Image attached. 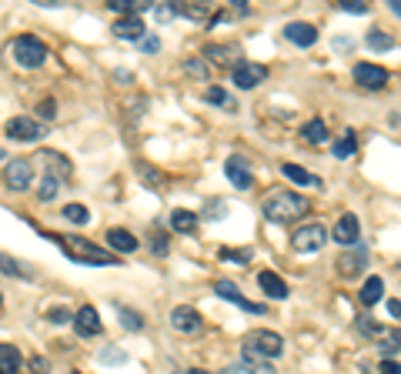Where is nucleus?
Returning a JSON list of instances; mask_svg holds the SVG:
<instances>
[{"label": "nucleus", "mask_w": 401, "mask_h": 374, "mask_svg": "<svg viewBox=\"0 0 401 374\" xmlns=\"http://www.w3.org/2000/svg\"><path fill=\"white\" fill-rule=\"evenodd\" d=\"M264 218L274 220V224H291V220L304 218L311 210V201L304 194H294V191H274L271 198H264Z\"/></svg>", "instance_id": "f257e3e1"}, {"label": "nucleus", "mask_w": 401, "mask_h": 374, "mask_svg": "<svg viewBox=\"0 0 401 374\" xmlns=\"http://www.w3.org/2000/svg\"><path fill=\"white\" fill-rule=\"evenodd\" d=\"M51 241L61 244V251L71 257V261H77V265H118V254L104 251V247H98V244L84 241V237H57V234L43 231Z\"/></svg>", "instance_id": "f03ea898"}, {"label": "nucleus", "mask_w": 401, "mask_h": 374, "mask_svg": "<svg viewBox=\"0 0 401 374\" xmlns=\"http://www.w3.org/2000/svg\"><path fill=\"white\" fill-rule=\"evenodd\" d=\"M244 354L251 358H261V361H271V358H281L284 354V338L274 334V331H251L244 334Z\"/></svg>", "instance_id": "7ed1b4c3"}, {"label": "nucleus", "mask_w": 401, "mask_h": 374, "mask_svg": "<svg viewBox=\"0 0 401 374\" xmlns=\"http://www.w3.org/2000/svg\"><path fill=\"white\" fill-rule=\"evenodd\" d=\"M14 60L24 67V70H37V67L47 60V47L41 44V37H31V33H24V37H17L11 47Z\"/></svg>", "instance_id": "20e7f679"}, {"label": "nucleus", "mask_w": 401, "mask_h": 374, "mask_svg": "<svg viewBox=\"0 0 401 374\" xmlns=\"http://www.w3.org/2000/svg\"><path fill=\"white\" fill-rule=\"evenodd\" d=\"M33 164H41L43 177H54L64 184L67 177L74 174V164H71V157L61 154V151H41V154L33 157Z\"/></svg>", "instance_id": "39448f33"}, {"label": "nucleus", "mask_w": 401, "mask_h": 374, "mask_svg": "<svg viewBox=\"0 0 401 374\" xmlns=\"http://www.w3.org/2000/svg\"><path fill=\"white\" fill-rule=\"evenodd\" d=\"M4 181H7V187H11L14 194L27 191L31 181H33V161H27V157H14V161H7V164H4Z\"/></svg>", "instance_id": "423d86ee"}, {"label": "nucleus", "mask_w": 401, "mask_h": 374, "mask_svg": "<svg viewBox=\"0 0 401 374\" xmlns=\"http://www.w3.org/2000/svg\"><path fill=\"white\" fill-rule=\"evenodd\" d=\"M268 80V67L264 64H254V60H238L234 64V70H231V84L241 90H251L258 87V84H264Z\"/></svg>", "instance_id": "0eeeda50"}, {"label": "nucleus", "mask_w": 401, "mask_h": 374, "mask_svg": "<svg viewBox=\"0 0 401 374\" xmlns=\"http://www.w3.org/2000/svg\"><path fill=\"white\" fill-rule=\"evenodd\" d=\"M291 244H294V251L315 254L328 244V231L321 228V224H304V228H298V231L291 234Z\"/></svg>", "instance_id": "6e6552de"}, {"label": "nucleus", "mask_w": 401, "mask_h": 374, "mask_svg": "<svg viewBox=\"0 0 401 374\" xmlns=\"http://www.w3.org/2000/svg\"><path fill=\"white\" fill-rule=\"evenodd\" d=\"M4 131H7V137H11V141L31 144V141H37V137H43V124L33 121V117H11Z\"/></svg>", "instance_id": "1a4fd4ad"}, {"label": "nucleus", "mask_w": 401, "mask_h": 374, "mask_svg": "<svg viewBox=\"0 0 401 374\" xmlns=\"http://www.w3.org/2000/svg\"><path fill=\"white\" fill-rule=\"evenodd\" d=\"M355 80H358L365 90H381V87H388V70L378 64L361 60V64H355Z\"/></svg>", "instance_id": "9d476101"}, {"label": "nucleus", "mask_w": 401, "mask_h": 374, "mask_svg": "<svg viewBox=\"0 0 401 374\" xmlns=\"http://www.w3.org/2000/svg\"><path fill=\"white\" fill-rule=\"evenodd\" d=\"M214 294H221L224 301H231V304H238L241 311H248V314H264V304H254V301H248V297H241V291H238V284L234 281H214Z\"/></svg>", "instance_id": "9b49d317"}, {"label": "nucleus", "mask_w": 401, "mask_h": 374, "mask_svg": "<svg viewBox=\"0 0 401 374\" xmlns=\"http://www.w3.org/2000/svg\"><path fill=\"white\" fill-rule=\"evenodd\" d=\"M171 328L177 331V334H197V331L204 328V318H201L194 308L181 304V308L171 311Z\"/></svg>", "instance_id": "f8f14e48"}, {"label": "nucleus", "mask_w": 401, "mask_h": 374, "mask_svg": "<svg viewBox=\"0 0 401 374\" xmlns=\"http://www.w3.org/2000/svg\"><path fill=\"white\" fill-rule=\"evenodd\" d=\"M224 174H228V181L238 187V191H251V184H254V174H251L248 161H244V157H238V154L224 161Z\"/></svg>", "instance_id": "ddd939ff"}, {"label": "nucleus", "mask_w": 401, "mask_h": 374, "mask_svg": "<svg viewBox=\"0 0 401 374\" xmlns=\"http://www.w3.org/2000/svg\"><path fill=\"white\" fill-rule=\"evenodd\" d=\"M74 331H77V338H98L100 331H104L100 314L90 308V304H84V308L74 314Z\"/></svg>", "instance_id": "4468645a"}, {"label": "nucleus", "mask_w": 401, "mask_h": 374, "mask_svg": "<svg viewBox=\"0 0 401 374\" xmlns=\"http://www.w3.org/2000/svg\"><path fill=\"white\" fill-rule=\"evenodd\" d=\"M365 265H368V251H365V247H355V251H348V254L338 257V274L351 281V277L361 274V267Z\"/></svg>", "instance_id": "2eb2a0df"}, {"label": "nucleus", "mask_w": 401, "mask_h": 374, "mask_svg": "<svg viewBox=\"0 0 401 374\" xmlns=\"http://www.w3.org/2000/svg\"><path fill=\"white\" fill-rule=\"evenodd\" d=\"M361 241V224L355 214H341L335 224V244H358Z\"/></svg>", "instance_id": "dca6fc26"}, {"label": "nucleus", "mask_w": 401, "mask_h": 374, "mask_svg": "<svg viewBox=\"0 0 401 374\" xmlns=\"http://www.w3.org/2000/svg\"><path fill=\"white\" fill-rule=\"evenodd\" d=\"M284 37H288L294 47H311L318 41V27H315V23L294 21V23H288V27H284Z\"/></svg>", "instance_id": "f3484780"}, {"label": "nucleus", "mask_w": 401, "mask_h": 374, "mask_svg": "<svg viewBox=\"0 0 401 374\" xmlns=\"http://www.w3.org/2000/svg\"><path fill=\"white\" fill-rule=\"evenodd\" d=\"M114 37H120V41H141L144 37V21L137 17V14H130V17H118V23H114Z\"/></svg>", "instance_id": "a211bd4d"}, {"label": "nucleus", "mask_w": 401, "mask_h": 374, "mask_svg": "<svg viewBox=\"0 0 401 374\" xmlns=\"http://www.w3.org/2000/svg\"><path fill=\"white\" fill-rule=\"evenodd\" d=\"M258 284H261V291H264L268 297H274V301H284V297H288V284H284L274 271H261Z\"/></svg>", "instance_id": "6ab92c4d"}, {"label": "nucleus", "mask_w": 401, "mask_h": 374, "mask_svg": "<svg viewBox=\"0 0 401 374\" xmlns=\"http://www.w3.org/2000/svg\"><path fill=\"white\" fill-rule=\"evenodd\" d=\"M108 244H110V247H114L118 254H134L137 247H141L134 234H130V231H120V228H110V231H108Z\"/></svg>", "instance_id": "aec40b11"}, {"label": "nucleus", "mask_w": 401, "mask_h": 374, "mask_svg": "<svg viewBox=\"0 0 401 374\" xmlns=\"http://www.w3.org/2000/svg\"><path fill=\"white\" fill-rule=\"evenodd\" d=\"M167 224H171V231H177V234H191L197 228V214H194V210L177 208V210H171Z\"/></svg>", "instance_id": "412c9836"}, {"label": "nucleus", "mask_w": 401, "mask_h": 374, "mask_svg": "<svg viewBox=\"0 0 401 374\" xmlns=\"http://www.w3.org/2000/svg\"><path fill=\"white\" fill-rule=\"evenodd\" d=\"M21 351L14 344H0V374H21Z\"/></svg>", "instance_id": "4be33fe9"}, {"label": "nucleus", "mask_w": 401, "mask_h": 374, "mask_svg": "<svg viewBox=\"0 0 401 374\" xmlns=\"http://www.w3.org/2000/svg\"><path fill=\"white\" fill-rule=\"evenodd\" d=\"M281 174L288 177V181H294V184H301V187H321V177L308 174V171L298 167V164H281Z\"/></svg>", "instance_id": "5701e85b"}, {"label": "nucleus", "mask_w": 401, "mask_h": 374, "mask_svg": "<svg viewBox=\"0 0 401 374\" xmlns=\"http://www.w3.org/2000/svg\"><path fill=\"white\" fill-rule=\"evenodd\" d=\"M381 294H385V281H381L378 274H371L368 281H365V287H361V304H365V308H371V304H378L381 301Z\"/></svg>", "instance_id": "b1692460"}, {"label": "nucleus", "mask_w": 401, "mask_h": 374, "mask_svg": "<svg viewBox=\"0 0 401 374\" xmlns=\"http://www.w3.org/2000/svg\"><path fill=\"white\" fill-rule=\"evenodd\" d=\"M301 137L308 144H325L328 141V127H325V121L321 117H311V121L301 127Z\"/></svg>", "instance_id": "393cba45"}, {"label": "nucleus", "mask_w": 401, "mask_h": 374, "mask_svg": "<svg viewBox=\"0 0 401 374\" xmlns=\"http://www.w3.org/2000/svg\"><path fill=\"white\" fill-rule=\"evenodd\" d=\"M204 100H211V104H217V107H224L228 114H234V110H238V100L231 97L224 87H207L204 90Z\"/></svg>", "instance_id": "a878e982"}, {"label": "nucleus", "mask_w": 401, "mask_h": 374, "mask_svg": "<svg viewBox=\"0 0 401 374\" xmlns=\"http://www.w3.org/2000/svg\"><path fill=\"white\" fill-rule=\"evenodd\" d=\"M0 274L7 277H21V281H31V271L21 265V261H14L11 254H0Z\"/></svg>", "instance_id": "bb28decb"}, {"label": "nucleus", "mask_w": 401, "mask_h": 374, "mask_svg": "<svg viewBox=\"0 0 401 374\" xmlns=\"http://www.w3.org/2000/svg\"><path fill=\"white\" fill-rule=\"evenodd\" d=\"M238 368L244 374H278V371H274V364L261 361V358H251V354H244V361H241Z\"/></svg>", "instance_id": "cd10ccee"}, {"label": "nucleus", "mask_w": 401, "mask_h": 374, "mask_svg": "<svg viewBox=\"0 0 401 374\" xmlns=\"http://www.w3.org/2000/svg\"><path fill=\"white\" fill-rule=\"evenodd\" d=\"M365 44H368L371 50H391V47H395V41H391V33H385V31H368Z\"/></svg>", "instance_id": "c85d7f7f"}, {"label": "nucleus", "mask_w": 401, "mask_h": 374, "mask_svg": "<svg viewBox=\"0 0 401 374\" xmlns=\"http://www.w3.org/2000/svg\"><path fill=\"white\" fill-rule=\"evenodd\" d=\"M358 151V137H355V131H348L341 141L335 144V157H351Z\"/></svg>", "instance_id": "c756f323"}, {"label": "nucleus", "mask_w": 401, "mask_h": 374, "mask_svg": "<svg viewBox=\"0 0 401 374\" xmlns=\"http://www.w3.org/2000/svg\"><path fill=\"white\" fill-rule=\"evenodd\" d=\"M57 191H61V181H54V177H41V187H37V198L47 204V201L57 198Z\"/></svg>", "instance_id": "7c9ffc66"}, {"label": "nucleus", "mask_w": 401, "mask_h": 374, "mask_svg": "<svg viewBox=\"0 0 401 374\" xmlns=\"http://www.w3.org/2000/svg\"><path fill=\"white\" fill-rule=\"evenodd\" d=\"M61 218H67L71 224H87V220H90V210H87L84 204H67Z\"/></svg>", "instance_id": "2f4dec72"}, {"label": "nucleus", "mask_w": 401, "mask_h": 374, "mask_svg": "<svg viewBox=\"0 0 401 374\" xmlns=\"http://www.w3.org/2000/svg\"><path fill=\"white\" fill-rule=\"evenodd\" d=\"M118 318L127 331H141L144 328V318L137 314V311H130V308H118Z\"/></svg>", "instance_id": "473e14b6"}, {"label": "nucleus", "mask_w": 401, "mask_h": 374, "mask_svg": "<svg viewBox=\"0 0 401 374\" xmlns=\"http://www.w3.org/2000/svg\"><path fill=\"white\" fill-rule=\"evenodd\" d=\"M114 14H120V17H130V14H137V11H144L147 4H134V0H110L108 4Z\"/></svg>", "instance_id": "72a5a7b5"}, {"label": "nucleus", "mask_w": 401, "mask_h": 374, "mask_svg": "<svg viewBox=\"0 0 401 374\" xmlns=\"http://www.w3.org/2000/svg\"><path fill=\"white\" fill-rule=\"evenodd\" d=\"M137 177H141L144 184H151V187H161L164 184V174H161V171H154L151 164H137Z\"/></svg>", "instance_id": "f704fd0d"}, {"label": "nucleus", "mask_w": 401, "mask_h": 374, "mask_svg": "<svg viewBox=\"0 0 401 374\" xmlns=\"http://www.w3.org/2000/svg\"><path fill=\"white\" fill-rule=\"evenodd\" d=\"M204 54H207V57H214L217 64H228V60H231V50H228L224 44H207V47H204Z\"/></svg>", "instance_id": "c9c22d12"}, {"label": "nucleus", "mask_w": 401, "mask_h": 374, "mask_svg": "<svg viewBox=\"0 0 401 374\" xmlns=\"http://www.w3.org/2000/svg\"><path fill=\"white\" fill-rule=\"evenodd\" d=\"M167 234H161V231H154V237H151V251L157 254V257H167V251H171V247H167Z\"/></svg>", "instance_id": "e433bc0d"}, {"label": "nucleus", "mask_w": 401, "mask_h": 374, "mask_svg": "<svg viewBox=\"0 0 401 374\" xmlns=\"http://www.w3.org/2000/svg\"><path fill=\"white\" fill-rule=\"evenodd\" d=\"M187 74H191V78H201V80H207V64L204 60H197V57H191V60H187Z\"/></svg>", "instance_id": "4c0bfd02"}, {"label": "nucleus", "mask_w": 401, "mask_h": 374, "mask_svg": "<svg viewBox=\"0 0 401 374\" xmlns=\"http://www.w3.org/2000/svg\"><path fill=\"white\" fill-rule=\"evenodd\" d=\"M100 361H104V364H124V361H127V354L120 351V348H104Z\"/></svg>", "instance_id": "58836bf2"}, {"label": "nucleus", "mask_w": 401, "mask_h": 374, "mask_svg": "<svg viewBox=\"0 0 401 374\" xmlns=\"http://www.w3.org/2000/svg\"><path fill=\"white\" fill-rule=\"evenodd\" d=\"M177 14H184V17H191V21H204L207 11L204 7H197V4H184V7H177Z\"/></svg>", "instance_id": "ea45409f"}, {"label": "nucleus", "mask_w": 401, "mask_h": 374, "mask_svg": "<svg viewBox=\"0 0 401 374\" xmlns=\"http://www.w3.org/2000/svg\"><path fill=\"white\" fill-rule=\"evenodd\" d=\"M154 17H157V21H174V17H177V7H174V4H157V7H154Z\"/></svg>", "instance_id": "a19ab883"}, {"label": "nucleus", "mask_w": 401, "mask_h": 374, "mask_svg": "<svg viewBox=\"0 0 401 374\" xmlns=\"http://www.w3.org/2000/svg\"><path fill=\"white\" fill-rule=\"evenodd\" d=\"M221 261H238V265H248L251 251H228V247H224V251H221Z\"/></svg>", "instance_id": "79ce46f5"}, {"label": "nucleus", "mask_w": 401, "mask_h": 374, "mask_svg": "<svg viewBox=\"0 0 401 374\" xmlns=\"http://www.w3.org/2000/svg\"><path fill=\"white\" fill-rule=\"evenodd\" d=\"M37 110H41V117H43V121H54V117H57V100H54V97H47Z\"/></svg>", "instance_id": "37998d69"}, {"label": "nucleus", "mask_w": 401, "mask_h": 374, "mask_svg": "<svg viewBox=\"0 0 401 374\" xmlns=\"http://www.w3.org/2000/svg\"><path fill=\"white\" fill-rule=\"evenodd\" d=\"M341 11H345V14H368V4H358V0H341Z\"/></svg>", "instance_id": "c03bdc74"}, {"label": "nucleus", "mask_w": 401, "mask_h": 374, "mask_svg": "<svg viewBox=\"0 0 401 374\" xmlns=\"http://www.w3.org/2000/svg\"><path fill=\"white\" fill-rule=\"evenodd\" d=\"M47 318L54 321V324H64V321H71V311H67V308H54V311H47Z\"/></svg>", "instance_id": "a18cd8bd"}, {"label": "nucleus", "mask_w": 401, "mask_h": 374, "mask_svg": "<svg viewBox=\"0 0 401 374\" xmlns=\"http://www.w3.org/2000/svg\"><path fill=\"white\" fill-rule=\"evenodd\" d=\"M358 331L361 334H378V324H375L371 318H358Z\"/></svg>", "instance_id": "49530a36"}, {"label": "nucleus", "mask_w": 401, "mask_h": 374, "mask_svg": "<svg viewBox=\"0 0 401 374\" xmlns=\"http://www.w3.org/2000/svg\"><path fill=\"white\" fill-rule=\"evenodd\" d=\"M141 47L147 54H157V50H161V41H157V37H141Z\"/></svg>", "instance_id": "de8ad7c7"}, {"label": "nucleus", "mask_w": 401, "mask_h": 374, "mask_svg": "<svg viewBox=\"0 0 401 374\" xmlns=\"http://www.w3.org/2000/svg\"><path fill=\"white\" fill-rule=\"evenodd\" d=\"M381 374H401L398 361H381Z\"/></svg>", "instance_id": "09e8293b"}, {"label": "nucleus", "mask_w": 401, "mask_h": 374, "mask_svg": "<svg viewBox=\"0 0 401 374\" xmlns=\"http://www.w3.org/2000/svg\"><path fill=\"white\" fill-rule=\"evenodd\" d=\"M31 371H33V374H43V371H47V361H41V358H33V361H31Z\"/></svg>", "instance_id": "8fccbe9b"}, {"label": "nucleus", "mask_w": 401, "mask_h": 374, "mask_svg": "<svg viewBox=\"0 0 401 374\" xmlns=\"http://www.w3.org/2000/svg\"><path fill=\"white\" fill-rule=\"evenodd\" d=\"M388 311L391 318H401V301H388Z\"/></svg>", "instance_id": "3c124183"}, {"label": "nucleus", "mask_w": 401, "mask_h": 374, "mask_svg": "<svg viewBox=\"0 0 401 374\" xmlns=\"http://www.w3.org/2000/svg\"><path fill=\"white\" fill-rule=\"evenodd\" d=\"M388 341H391V344H395V348H398V351H401V331H391V334H388Z\"/></svg>", "instance_id": "603ef678"}, {"label": "nucleus", "mask_w": 401, "mask_h": 374, "mask_svg": "<svg viewBox=\"0 0 401 374\" xmlns=\"http://www.w3.org/2000/svg\"><path fill=\"white\" fill-rule=\"evenodd\" d=\"M388 7H391V11H395V14H398V17H401V0H391Z\"/></svg>", "instance_id": "864d4df0"}, {"label": "nucleus", "mask_w": 401, "mask_h": 374, "mask_svg": "<svg viewBox=\"0 0 401 374\" xmlns=\"http://www.w3.org/2000/svg\"><path fill=\"white\" fill-rule=\"evenodd\" d=\"M187 374H207V371H201V368H194V371H187Z\"/></svg>", "instance_id": "5fc2aeb1"}, {"label": "nucleus", "mask_w": 401, "mask_h": 374, "mask_svg": "<svg viewBox=\"0 0 401 374\" xmlns=\"http://www.w3.org/2000/svg\"><path fill=\"white\" fill-rule=\"evenodd\" d=\"M0 164H7V157H4V151H0Z\"/></svg>", "instance_id": "6e6d98bb"}, {"label": "nucleus", "mask_w": 401, "mask_h": 374, "mask_svg": "<svg viewBox=\"0 0 401 374\" xmlns=\"http://www.w3.org/2000/svg\"><path fill=\"white\" fill-rule=\"evenodd\" d=\"M71 374H80V371H71Z\"/></svg>", "instance_id": "4d7b16f0"}, {"label": "nucleus", "mask_w": 401, "mask_h": 374, "mask_svg": "<svg viewBox=\"0 0 401 374\" xmlns=\"http://www.w3.org/2000/svg\"><path fill=\"white\" fill-rule=\"evenodd\" d=\"M0 304H4V301H0Z\"/></svg>", "instance_id": "13d9d810"}]
</instances>
